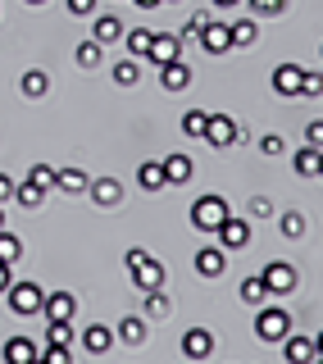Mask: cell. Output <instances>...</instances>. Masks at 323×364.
Wrapping results in <instances>:
<instances>
[{"mask_svg":"<svg viewBox=\"0 0 323 364\" xmlns=\"http://www.w3.org/2000/svg\"><path fill=\"white\" fill-rule=\"evenodd\" d=\"M260 146H264V155H282V136H278V132H269Z\"/></svg>","mask_w":323,"mask_h":364,"instance_id":"cell-44","label":"cell"},{"mask_svg":"<svg viewBox=\"0 0 323 364\" xmlns=\"http://www.w3.org/2000/svg\"><path fill=\"white\" fill-rule=\"evenodd\" d=\"M255 333H260V341H282L287 333H292V314L287 310H260Z\"/></svg>","mask_w":323,"mask_h":364,"instance_id":"cell-4","label":"cell"},{"mask_svg":"<svg viewBox=\"0 0 323 364\" xmlns=\"http://www.w3.org/2000/svg\"><path fill=\"white\" fill-rule=\"evenodd\" d=\"M28 178H32V182H41L46 191L55 187V168H51V164H32V168H28Z\"/></svg>","mask_w":323,"mask_h":364,"instance_id":"cell-38","label":"cell"},{"mask_svg":"<svg viewBox=\"0 0 323 364\" xmlns=\"http://www.w3.org/2000/svg\"><path fill=\"white\" fill-rule=\"evenodd\" d=\"M282 237H292V242H296V237H305V219H301V214H282Z\"/></svg>","mask_w":323,"mask_h":364,"instance_id":"cell-37","label":"cell"},{"mask_svg":"<svg viewBox=\"0 0 323 364\" xmlns=\"http://www.w3.org/2000/svg\"><path fill=\"white\" fill-rule=\"evenodd\" d=\"M201 46H205V55H228V50H233V32H228V23L210 18L201 28Z\"/></svg>","mask_w":323,"mask_h":364,"instance_id":"cell-8","label":"cell"},{"mask_svg":"<svg viewBox=\"0 0 323 364\" xmlns=\"http://www.w3.org/2000/svg\"><path fill=\"white\" fill-rule=\"evenodd\" d=\"M301 82H305L301 64H278L273 68V91H278V96H301Z\"/></svg>","mask_w":323,"mask_h":364,"instance_id":"cell-10","label":"cell"},{"mask_svg":"<svg viewBox=\"0 0 323 364\" xmlns=\"http://www.w3.org/2000/svg\"><path fill=\"white\" fill-rule=\"evenodd\" d=\"M137 77H142V64H137L132 55L114 64V82H119V87H137Z\"/></svg>","mask_w":323,"mask_h":364,"instance_id":"cell-31","label":"cell"},{"mask_svg":"<svg viewBox=\"0 0 323 364\" xmlns=\"http://www.w3.org/2000/svg\"><path fill=\"white\" fill-rule=\"evenodd\" d=\"M182 364H196V360H182Z\"/></svg>","mask_w":323,"mask_h":364,"instance_id":"cell-56","label":"cell"},{"mask_svg":"<svg viewBox=\"0 0 323 364\" xmlns=\"http://www.w3.org/2000/svg\"><path fill=\"white\" fill-rule=\"evenodd\" d=\"M282 355H287V364H314V341L309 337H301V333H287L282 337Z\"/></svg>","mask_w":323,"mask_h":364,"instance_id":"cell-11","label":"cell"},{"mask_svg":"<svg viewBox=\"0 0 323 364\" xmlns=\"http://www.w3.org/2000/svg\"><path fill=\"white\" fill-rule=\"evenodd\" d=\"M314 364H323V355H314Z\"/></svg>","mask_w":323,"mask_h":364,"instance_id":"cell-54","label":"cell"},{"mask_svg":"<svg viewBox=\"0 0 323 364\" xmlns=\"http://www.w3.org/2000/svg\"><path fill=\"white\" fill-rule=\"evenodd\" d=\"M132 5H142V9H155V5H164V0H132Z\"/></svg>","mask_w":323,"mask_h":364,"instance_id":"cell-48","label":"cell"},{"mask_svg":"<svg viewBox=\"0 0 323 364\" xmlns=\"http://www.w3.org/2000/svg\"><path fill=\"white\" fill-rule=\"evenodd\" d=\"M292 164H296V173H305V178H319V151H314V146H301Z\"/></svg>","mask_w":323,"mask_h":364,"instance_id":"cell-30","label":"cell"},{"mask_svg":"<svg viewBox=\"0 0 323 364\" xmlns=\"http://www.w3.org/2000/svg\"><path fill=\"white\" fill-rule=\"evenodd\" d=\"M100 50H105V46H100L96 37L83 41V46H78V64H83V68H96V64H100Z\"/></svg>","mask_w":323,"mask_h":364,"instance_id":"cell-34","label":"cell"},{"mask_svg":"<svg viewBox=\"0 0 323 364\" xmlns=\"http://www.w3.org/2000/svg\"><path fill=\"white\" fill-rule=\"evenodd\" d=\"M201 141L218 146V151H223V146H237V123L228 119V114H210V119H205V136H201Z\"/></svg>","mask_w":323,"mask_h":364,"instance_id":"cell-7","label":"cell"},{"mask_svg":"<svg viewBox=\"0 0 323 364\" xmlns=\"http://www.w3.org/2000/svg\"><path fill=\"white\" fill-rule=\"evenodd\" d=\"M287 9V0H250V14L255 18H273V14H282Z\"/></svg>","mask_w":323,"mask_h":364,"instance_id":"cell-36","label":"cell"},{"mask_svg":"<svg viewBox=\"0 0 323 364\" xmlns=\"http://www.w3.org/2000/svg\"><path fill=\"white\" fill-rule=\"evenodd\" d=\"M205 23H210V14H191V18H187V28H182V37H201Z\"/></svg>","mask_w":323,"mask_h":364,"instance_id":"cell-42","label":"cell"},{"mask_svg":"<svg viewBox=\"0 0 323 364\" xmlns=\"http://www.w3.org/2000/svg\"><path fill=\"white\" fill-rule=\"evenodd\" d=\"M5 200H14V178L0 173V205H5Z\"/></svg>","mask_w":323,"mask_h":364,"instance_id":"cell-46","label":"cell"},{"mask_svg":"<svg viewBox=\"0 0 323 364\" xmlns=\"http://www.w3.org/2000/svg\"><path fill=\"white\" fill-rule=\"evenodd\" d=\"M37 360V341L32 337H9L5 341V364H32Z\"/></svg>","mask_w":323,"mask_h":364,"instance_id":"cell-21","label":"cell"},{"mask_svg":"<svg viewBox=\"0 0 323 364\" xmlns=\"http://www.w3.org/2000/svg\"><path fill=\"white\" fill-rule=\"evenodd\" d=\"M32 364H41V355H37V360H32Z\"/></svg>","mask_w":323,"mask_h":364,"instance_id":"cell-55","label":"cell"},{"mask_svg":"<svg viewBox=\"0 0 323 364\" xmlns=\"http://www.w3.org/2000/svg\"><path fill=\"white\" fill-rule=\"evenodd\" d=\"M210 350H214L210 328H187V333H182V355H187V360H205Z\"/></svg>","mask_w":323,"mask_h":364,"instance_id":"cell-12","label":"cell"},{"mask_svg":"<svg viewBox=\"0 0 323 364\" xmlns=\"http://www.w3.org/2000/svg\"><path fill=\"white\" fill-rule=\"evenodd\" d=\"M123 37H128L132 60H146V55H151V41H155V32H151V28H132V32H123Z\"/></svg>","mask_w":323,"mask_h":364,"instance_id":"cell-27","label":"cell"},{"mask_svg":"<svg viewBox=\"0 0 323 364\" xmlns=\"http://www.w3.org/2000/svg\"><path fill=\"white\" fill-rule=\"evenodd\" d=\"M123 32H128V28H123V18H119V14H100L96 23H91V37H96L100 46H114V41L123 37Z\"/></svg>","mask_w":323,"mask_h":364,"instance_id":"cell-19","label":"cell"},{"mask_svg":"<svg viewBox=\"0 0 323 364\" xmlns=\"http://www.w3.org/2000/svg\"><path fill=\"white\" fill-rule=\"evenodd\" d=\"M210 5H218V9H233V5H241V0H210Z\"/></svg>","mask_w":323,"mask_h":364,"instance_id":"cell-49","label":"cell"},{"mask_svg":"<svg viewBox=\"0 0 323 364\" xmlns=\"http://www.w3.org/2000/svg\"><path fill=\"white\" fill-rule=\"evenodd\" d=\"M314 91H323V73H305V82H301V96H314Z\"/></svg>","mask_w":323,"mask_h":364,"instance_id":"cell-43","label":"cell"},{"mask_svg":"<svg viewBox=\"0 0 323 364\" xmlns=\"http://www.w3.org/2000/svg\"><path fill=\"white\" fill-rule=\"evenodd\" d=\"M151 64H173V60H182V37H159L155 32V41H151V55H146Z\"/></svg>","mask_w":323,"mask_h":364,"instance_id":"cell-18","label":"cell"},{"mask_svg":"<svg viewBox=\"0 0 323 364\" xmlns=\"http://www.w3.org/2000/svg\"><path fill=\"white\" fill-rule=\"evenodd\" d=\"M14 200L23 205V210H37V205L46 200V187H41V182H18V187H14Z\"/></svg>","mask_w":323,"mask_h":364,"instance_id":"cell-25","label":"cell"},{"mask_svg":"<svg viewBox=\"0 0 323 364\" xmlns=\"http://www.w3.org/2000/svg\"><path fill=\"white\" fill-rule=\"evenodd\" d=\"M55 187L68 191V196H78V191H87V187H91V178L83 173V168H55Z\"/></svg>","mask_w":323,"mask_h":364,"instance_id":"cell-22","label":"cell"},{"mask_svg":"<svg viewBox=\"0 0 323 364\" xmlns=\"http://www.w3.org/2000/svg\"><path fill=\"white\" fill-rule=\"evenodd\" d=\"M159 87L164 91H187L191 87V64H182V60L159 64Z\"/></svg>","mask_w":323,"mask_h":364,"instance_id":"cell-14","label":"cell"},{"mask_svg":"<svg viewBox=\"0 0 323 364\" xmlns=\"http://www.w3.org/2000/svg\"><path fill=\"white\" fill-rule=\"evenodd\" d=\"M73 337H78L73 318H55V323L46 328V341H51V346H73Z\"/></svg>","mask_w":323,"mask_h":364,"instance_id":"cell-23","label":"cell"},{"mask_svg":"<svg viewBox=\"0 0 323 364\" xmlns=\"http://www.w3.org/2000/svg\"><path fill=\"white\" fill-rule=\"evenodd\" d=\"M228 32H233V46H255L260 23L255 18H237V23H228Z\"/></svg>","mask_w":323,"mask_h":364,"instance_id":"cell-28","label":"cell"},{"mask_svg":"<svg viewBox=\"0 0 323 364\" xmlns=\"http://www.w3.org/2000/svg\"><path fill=\"white\" fill-rule=\"evenodd\" d=\"M123 259H128V273H132V282H137L142 291H151V287H164V264H159V259H151L142 246H132Z\"/></svg>","mask_w":323,"mask_h":364,"instance_id":"cell-1","label":"cell"},{"mask_svg":"<svg viewBox=\"0 0 323 364\" xmlns=\"http://www.w3.org/2000/svg\"><path fill=\"white\" fill-rule=\"evenodd\" d=\"M68 14H73V18H87V14H96V0H68Z\"/></svg>","mask_w":323,"mask_h":364,"instance_id":"cell-41","label":"cell"},{"mask_svg":"<svg viewBox=\"0 0 323 364\" xmlns=\"http://www.w3.org/2000/svg\"><path fill=\"white\" fill-rule=\"evenodd\" d=\"M196 273H201V278H223V273H228L223 246H201V250H196Z\"/></svg>","mask_w":323,"mask_h":364,"instance_id":"cell-9","label":"cell"},{"mask_svg":"<svg viewBox=\"0 0 323 364\" xmlns=\"http://www.w3.org/2000/svg\"><path fill=\"white\" fill-rule=\"evenodd\" d=\"M260 278H264V287H269V296H292V291H296V269L282 264V259H273V264L264 269Z\"/></svg>","mask_w":323,"mask_h":364,"instance_id":"cell-6","label":"cell"},{"mask_svg":"<svg viewBox=\"0 0 323 364\" xmlns=\"http://www.w3.org/2000/svg\"><path fill=\"white\" fill-rule=\"evenodd\" d=\"M214 237H218V246H223V250H241V246L250 242V223L237 219V214H228V219L214 228Z\"/></svg>","mask_w":323,"mask_h":364,"instance_id":"cell-5","label":"cell"},{"mask_svg":"<svg viewBox=\"0 0 323 364\" xmlns=\"http://www.w3.org/2000/svg\"><path fill=\"white\" fill-rule=\"evenodd\" d=\"M28 5H46V0H28Z\"/></svg>","mask_w":323,"mask_h":364,"instance_id":"cell-53","label":"cell"},{"mask_svg":"<svg viewBox=\"0 0 323 364\" xmlns=\"http://www.w3.org/2000/svg\"><path fill=\"white\" fill-rule=\"evenodd\" d=\"M314 350H319V355H323V333H319V337H314Z\"/></svg>","mask_w":323,"mask_h":364,"instance_id":"cell-50","label":"cell"},{"mask_svg":"<svg viewBox=\"0 0 323 364\" xmlns=\"http://www.w3.org/2000/svg\"><path fill=\"white\" fill-rule=\"evenodd\" d=\"M91 200L105 205V210H110V205H119L123 200V182L119 178H96V182H91Z\"/></svg>","mask_w":323,"mask_h":364,"instance_id":"cell-20","label":"cell"},{"mask_svg":"<svg viewBox=\"0 0 323 364\" xmlns=\"http://www.w3.org/2000/svg\"><path fill=\"white\" fill-rule=\"evenodd\" d=\"M319 178H323V151H319Z\"/></svg>","mask_w":323,"mask_h":364,"instance_id":"cell-51","label":"cell"},{"mask_svg":"<svg viewBox=\"0 0 323 364\" xmlns=\"http://www.w3.org/2000/svg\"><path fill=\"white\" fill-rule=\"evenodd\" d=\"M142 314L151 318V323L169 314V296H164V287H151V291H146V301H142Z\"/></svg>","mask_w":323,"mask_h":364,"instance_id":"cell-26","label":"cell"},{"mask_svg":"<svg viewBox=\"0 0 323 364\" xmlns=\"http://www.w3.org/2000/svg\"><path fill=\"white\" fill-rule=\"evenodd\" d=\"M18 255H23V242L0 228V264H18Z\"/></svg>","mask_w":323,"mask_h":364,"instance_id":"cell-32","label":"cell"},{"mask_svg":"<svg viewBox=\"0 0 323 364\" xmlns=\"http://www.w3.org/2000/svg\"><path fill=\"white\" fill-rule=\"evenodd\" d=\"M0 228H5V205H0Z\"/></svg>","mask_w":323,"mask_h":364,"instance_id":"cell-52","label":"cell"},{"mask_svg":"<svg viewBox=\"0 0 323 364\" xmlns=\"http://www.w3.org/2000/svg\"><path fill=\"white\" fill-rule=\"evenodd\" d=\"M228 214H233V210H228L223 196H201V200L191 205V228H201V232H214V228L223 223Z\"/></svg>","mask_w":323,"mask_h":364,"instance_id":"cell-2","label":"cell"},{"mask_svg":"<svg viewBox=\"0 0 323 364\" xmlns=\"http://www.w3.org/2000/svg\"><path fill=\"white\" fill-rule=\"evenodd\" d=\"M41 314H46V323H55V318H73L78 314V301L68 291H51L41 301Z\"/></svg>","mask_w":323,"mask_h":364,"instance_id":"cell-13","label":"cell"},{"mask_svg":"<svg viewBox=\"0 0 323 364\" xmlns=\"http://www.w3.org/2000/svg\"><path fill=\"white\" fill-rule=\"evenodd\" d=\"M264 296H269V287H264V278H260V273L241 282V301H246V305H264Z\"/></svg>","mask_w":323,"mask_h":364,"instance_id":"cell-33","label":"cell"},{"mask_svg":"<svg viewBox=\"0 0 323 364\" xmlns=\"http://www.w3.org/2000/svg\"><path fill=\"white\" fill-rule=\"evenodd\" d=\"M83 346L91 350V355H105V350L114 346V328L110 323H87L83 328Z\"/></svg>","mask_w":323,"mask_h":364,"instance_id":"cell-15","label":"cell"},{"mask_svg":"<svg viewBox=\"0 0 323 364\" xmlns=\"http://www.w3.org/2000/svg\"><path fill=\"white\" fill-rule=\"evenodd\" d=\"M41 364H73V355H68V346H51V341H46Z\"/></svg>","mask_w":323,"mask_h":364,"instance_id":"cell-39","label":"cell"},{"mask_svg":"<svg viewBox=\"0 0 323 364\" xmlns=\"http://www.w3.org/2000/svg\"><path fill=\"white\" fill-rule=\"evenodd\" d=\"M23 96H28V100H41L46 96V91H51V77H46L41 73V68H28V73H23Z\"/></svg>","mask_w":323,"mask_h":364,"instance_id":"cell-24","label":"cell"},{"mask_svg":"<svg viewBox=\"0 0 323 364\" xmlns=\"http://www.w3.org/2000/svg\"><path fill=\"white\" fill-rule=\"evenodd\" d=\"M114 333L128 341V346H142L146 333H151V318H146V314H128V318H119V328H114Z\"/></svg>","mask_w":323,"mask_h":364,"instance_id":"cell-17","label":"cell"},{"mask_svg":"<svg viewBox=\"0 0 323 364\" xmlns=\"http://www.w3.org/2000/svg\"><path fill=\"white\" fill-rule=\"evenodd\" d=\"M9 310H14V314H23V318H28V314H41V301H46V291L37 287V282H9Z\"/></svg>","mask_w":323,"mask_h":364,"instance_id":"cell-3","label":"cell"},{"mask_svg":"<svg viewBox=\"0 0 323 364\" xmlns=\"http://www.w3.org/2000/svg\"><path fill=\"white\" fill-rule=\"evenodd\" d=\"M137 182H142L146 191H164L169 182H164V164H142L137 168Z\"/></svg>","mask_w":323,"mask_h":364,"instance_id":"cell-29","label":"cell"},{"mask_svg":"<svg viewBox=\"0 0 323 364\" xmlns=\"http://www.w3.org/2000/svg\"><path fill=\"white\" fill-rule=\"evenodd\" d=\"M9 282H14V264H0V296L9 291Z\"/></svg>","mask_w":323,"mask_h":364,"instance_id":"cell-47","label":"cell"},{"mask_svg":"<svg viewBox=\"0 0 323 364\" xmlns=\"http://www.w3.org/2000/svg\"><path fill=\"white\" fill-rule=\"evenodd\" d=\"M191 173H196L191 155H164V182H169V187H182V182H191Z\"/></svg>","mask_w":323,"mask_h":364,"instance_id":"cell-16","label":"cell"},{"mask_svg":"<svg viewBox=\"0 0 323 364\" xmlns=\"http://www.w3.org/2000/svg\"><path fill=\"white\" fill-rule=\"evenodd\" d=\"M250 214H260V219H264V214H273L269 196H250Z\"/></svg>","mask_w":323,"mask_h":364,"instance_id":"cell-45","label":"cell"},{"mask_svg":"<svg viewBox=\"0 0 323 364\" xmlns=\"http://www.w3.org/2000/svg\"><path fill=\"white\" fill-rule=\"evenodd\" d=\"M205 119H210L205 109H187V114H182V132H187V136H205Z\"/></svg>","mask_w":323,"mask_h":364,"instance_id":"cell-35","label":"cell"},{"mask_svg":"<svg viewBox=\"0 0 323 364\" xmlns=\"http://www.w3.org/2000/svg\"><path fill=\"white\" fill-rule=\"evenodd\" d=\"M305 146H314V151H323V119H314L305 128Z\"/></svg>","mask_w":323,"mask_h":364,"instance_id":"cell-40","label":"cell"}]
</instances>
